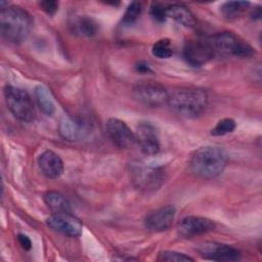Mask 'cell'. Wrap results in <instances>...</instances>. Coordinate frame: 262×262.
I'll use <instances>...</instances> for the list:
<instances>
[{
	"label": "cell",
	"mask_w": 262,
	"mask_h": 262,
	"mask_svg": "<svg viewBox=\"0 0 262 262\" xmlns=\"http://www.w3.org/2000/svg\"><path fill=\"white\" fill-rule=\"evenodd\" d=\"M227 154L218 146H201L191 156L189 166L191 172L205 179L219 176L227 166Z\"/></svg>",
	"instance_id": "6da1fadb"
},
{
	"label": "cell",
	"mask_w": 262,
	"mask_h": 262,
	"mask_svg": "<svg viewBox=\"0 0 262 262\" xmlns=\"http://www.w3.org/2000/svg\"><path fill=\"white\" fill-rule=\"evenodd\" d=\"M32 27L33 17L23 7L10 5L1 8L0 31L5 40L19 43L28 37Z\"/></svg>",
	"instance_id": "7a4b0ae2"
},
{
	"label": "cell",
	"mask_w": 262,
	"mask_h": 262,
	"mask_svg": "<svg viewBox=\"0 0 262 262\" xmlns=\"http://www.w3.org/2000/svg\"><path fill=\"white\" fill-rule=\"evenodd\" d=\"M136 143L140 150L146 156H155L160 151L159 132L150 122H141L135 132Z\"/></svg>",
	"instance_id": "30bf717a"
},
{
	"label": "cell",
	"mask_w": 262,
	"mask_h": 262,
	"mask_svg": "<svg viewBox=\"0 0 262 262\" xmlns=\"http://www.w3.org/2000/svg\"><path fill=\"white\" fill-rule=\"evenodd\" d=\"M135 69L138 73H142V74H148V73H151V69L149 67V64L143 60H140L136 63L135 66Z\"/></svg>",
	"instance_id": "f1b7e54d"
},
{
	"label": "cell",
	"mask_w": 262,
	"mask_h": 262,
	"mask_svg": "<svg viewBox=\"0 0 262 262\" xmlns=\"http://www.w3.org/2000/svg\"><path fill=\"white\" fill-rule=\"evenodd\" d=\"M235 122L231 118H224L220 120L216 126L211 130V135L213 136H223L228 133L233 132L235 129Z\"/></svg>",
	"instance_id": "cb8c5ba5"
},
{
	"label": "cell",
	"mask_w": 262,
	"mask_h": 262,
	"mask_svg": "<svg viewBox=\"0 0 262 262\" xmlns=\"http://www.w3.org/2000/svg\"><path fill=\"white\" fill-rule=\"evenodd\" d=\"M215 223L208 218L200 216H187L178 225V233L183 237H192L212 231Z\"/></svg>",
	"instance_id": "5bb4252c"
},
{
	"label": "cell",
	"mask_w": 262,
	"mask_h": 262,
	"mask_svg": "<svg viewBox=\"0 0 262 262\" xmlns=\"http://www.w3.org/2000/svg\"><path fill=\"white\" fill-rule=\"evenodd\" d=\"M44 202L52 213H71V205L64 195L57 191H47L44 194Z\"/></svg>",
	"instance_id": "d6986e66"
},
{
	"label": "cell",
	"mask_w": 262,
	"mask_h": 262,
	"mask_svg": "<svg viewBox=\"0 0 262 262\" xmlns=\"http://www.w3.org/2000/svg\"><path fill=\"white\" fill-rule=\"evenodd\" d=\"M46 224L52 230L71 237L80 236L83 230L82 222L72 213H52L46 219Z\"/></svg>",
	"instance_id": "9c48e42d"
},
{
	"label": "cell",
	"mask_w": 262,
	"mask_h": 262,
	"mask_svg": "<svg viewBox=\"0 0 262 262\" xmlns=\"http://www.w3.org/2000/svg\"><path fill=\"white\" fill-rule=\"evenodd\" d=\"M39 168L50 179H56L63 173L64 166L61 158L52 150L43 151L38 158Z\"/></svg>",
	"instance_id": "9a60e30c"
},
{
	"label": "cell",
	"mask_w": 262,
	"mask_h": 262,
	"mask_svg": "<svg viewBox=\"0 0 262 262\" xmlns=\"http://www.w3.org/2000/svg\"><path fill=\"white\" fill-rule=\"evenodd\" d=\"M72 32L81 37H93L99 31V24L89 15H77L70 21Z\"/></svg>",
	"instance_id": "e0dca14e"
},
{
	"label": "cell",
	"mask_w": 262,
	"mask_h": 262,
	"mask_svg": "<svg viewBox=\"0 0 262 262\" xmlns=\"http://www.w3.org/2000/svg\"><path fill=\"white\" fill-rule=\"evenodd\" d=\"M140 14H141V4L137 1H133L128 5L123 15L122 21L125 26H131L138 19Z\"/></svg>",
	"instance_id": "603a6c76"
},
{
	"label": "cell",
	"mask_w": 262,
	"mask_h": 262,
	"mask_svg": "<svg viewBox=\"0 0 262 262\" xmlns=\"http://www.w3.org/2000/svg\"><path fill=\"white\" fill-rule=\"evenodd\" d=\"M176 209L172 205L161 207L150 213L144 218V226L154 232H161L169 229L175 219Z\"/></svg>",
	"instance_id": "4fadbf2b"
},
{
	"label": "cell",
	"mask_w": 262,
	"mask_h": 262,
	"mask_svg": "<svg viewBox=\"0 0 262 262\" xmlns=\"http://www.w3.org/2000/svg\"><path fill=\"white\" fill-rule=\"evenodd\" d=\"M136 184L142 189H155L164 181V175L158 168H140L135 172Z\"/></svg>",
	"instance_id": "2e32d148"
},
{
	"label": "cell",
	"mask_w": 262,
	"mask_h": 262,
	"mask_svg": "<svg viewBox=\"0 0 262 262\" xmlns=\"http://www.w3.org/2000/svg\"><path fill=\"white\" fill-rule=\"evenodd\" d=\"M4 97L8 110L16 119L23 122L35 120L34 103L27 91L12 85H7L4 88Z\"/></svg>",
	"instance_id": "5b68a950"
},
{
	"label": "cell",
	"mask_w": 262,
	"mask_h": 262,
	"mask_svg": "<svg viewBox=\"0 0 262 262\" xmlns=\"http://www.w3.org/2000/svg\"><path fill=\"white\" fill-rule=\"evenodd\" d=\"M35 97L40 110L46 116H51L55 112V104L48 88L42 85H38L35 88Z\"/></svg>",
	"instance_id": "ffe728a7"
},
{
	"label": "cell",
	"mask_w": 262,
	"mask_h": 262,
	"mask_svg": "<svg viewBox=\"0 0 262 262\" xmlns=\"http://www.w3.org/2000/svg\"><path fill=\"white\" fill-rule=\"evenodd\" d=\"M150 15L152 18L159 23H163L167 18L166 7L161 3H154L150 7Z\"/></svg>",
	"instance_id": "484cf974"
},
{
	"label": "cell",
	"mask_w": 262,
	"mask_h": 262,
	"mask_svg": "<svg viewBox=\"0 0 262 262\" xmlns=\"http://www.w3.org/2000/svg\"><path fill=\"white\" fill-rule=\"evenodd\" d=\"M209 96L201 88H179L169 93L167 104L179 116L192 118L202 114L207 107Z\"/></svg>",
	"instance_id": "3957f363"
},
{
	"label": "cell",
	"mask_w": 262,
	"mask_h": 262,
	"mask_svg": "<svg viewBox=\"0 0 262 262\" xmlns=\"http://www.w3.org/2000/svg\"><path fill=\"white\" fill-rule=\"evenodd\" d=\"M157 260L161 262H186V261H193V258L183 253L166 250L159 253Z\"/></svg>",
	"instance_id": "d4e9b609"
},
{
	"label": "cell",
	"mask_w": 262,
	"mask_h": 262,
	"mask_svg": "<svg viewBox=\"0 0 262 262\" xmlns=\"http://www.w3.org/2000/svg\"><path fill=\"white\" fill-rule=\"evenodd\" d=\"M249 1H227L221 6V13L226 19H234L242 15L250 6Z\"/></svg>",
	"instance_id": "44dd1931"
},
{
	"label": "cell",
	"mask_w": 262,
	"mask_h": 262,
	"mask_svg": "<svg viewBox=\"0 0 262 262\" xmlns=\"http://www.w3.org/2000/svg\"><path fill=\"white\" fill-rule=\"evenodd\" d=\"M151 53L161 59L169 58L173 54V49L171 47V42L168 39H161L157 41L151 48Z\"/></svg>",
	"instance_id": "7402d4cb"
},
{
	"label": "cell",
	"mask_w": 262,
	"mask_h": 262,
	"mask_svg": "<svg viewBox=\"0 0 262 262\" xmlns=\"http://www.w3.org/2000/svg\"><path fill=\"white\" fill-rule=\"evenodd\" d=\"M199 252L201 256L208 260L213 261H224L231 262L237 261L241 259V252L229 245L220 244V243H205L199 248Z\"/></svg>",
	"instance_id": "7c38bea8"
},
{
	"label": "cell",
	"mask_w": 262,
	"mask_h": 262,
	"mask_svg": "<svg viewBox=\"0 0 262 262\" xmlns=\"http://www.w3.org/2000/svg\"><path fill=\"white\" fill-rule=\"evenodd\" d=\"M106 133L111 140L120 148H130L136 143L135 133L122 120L111 118L106 122Z\"/></svg>",
	"instance_id": "8fae6325"
},
{
	"label": "cell",
	"mask_w": 262,
	"mask_h": 262,
	"mask_svg": "<svg viewBox=\"0 0 262 262\" xmlns=\"http://www.w3.org/2000/svg\"><path fill=\"white\" fill-rule=\"evenodd\" d=\"M58 131L60 136L66 140L80 141L88 136L90 125L88 121L83 118L66 115L59 121Z\"/></svg>",
	"instance_id": "ba28073f"
},
{
	"label": "cell",
	"mask_w": 262,
	"mask_h": 262,
	"mask_svg": "<svg viewBox=\"0 0 262 262\" xmlns=\"http://www.w3.org/2000/svg\"><path fill=\"white\" fill-rule=\"evenodd\" d=\"M132 94L134 99L148 107H158L168 101L169 92L167 89L156 82H140L133 87Z\"/></svg>",
	"instance_id": "8992f818"
},
{
	"label": "cell",
	"mask_w": 262,
	"mask_h": 262,
	"mask_svg": "<svg viewBox=\"0 0 262 262\" xmlns=\"http://www.w3.org/2000/svg\"><path fill=\"white\" fill-rule=\"evenodd\" d=\"M167 17L173 18L178 24L191 28L195 25V18L189 8L182 4H172L166 7Z\"/></svg>",
	"instance_id": "ac0fdd59"
},
{
	"label": "cell",
	"mask_w": 262,
	"mask_h": 262,
	"mask_svg": "<svg viewBox=\"0 0 262 262\" xmlns=\"http://www.w3.org/2000/svg\"><path fill=\"white\" fill-rule=\"evenodd\" d=\"M39 5L45 13H47L48 15H53L58 10L59 3L53 0H45V1H41Z\"/></svg>",
	"instance_id": "4316f807"
},
{
	"label": "cell",
	"mask_w": 262,
	"mask_h": 262,
	"mask_svg": "<svg viewBox=\"0 0 262 262\" xmlns=\"http://www.w3.org/2000/svg\"><path fill=\"white\" fill-rule=\"evenodd\" d=\"M183 58L190 67L200 68L208 63L215 55L209 40L193 39L185 42L183 47Z\"/></svg>",
	"instance_id": "52a82bcc"
},
{
	"label": "cell",
	"mask_w": 262,
	"mask_h": 262,
	"mask_svg": "<svg viewBox=\"0 0 262 262\" xmlns=\"http://www.w3.org/2000/svg\"><path fill=\"white\" fill-rule=\"evenodd\" d=\"M215 52L222 56L248 57L255 53L254 48L231 32H221L209 39Z\"/></svg>",
	"instance_id": "277c9868"
},
{
	"label": "cell",
	"mask_w": 262,
	"mask_h": 262,
	"mask_svg": "<svg viewBox=\"0 0 262 262\" xmlns=\"http://www.w3.org/2000/svg\"><path fill=\"white\" fill-rule=\"evenodd\" d=\"M17 241H18L20 247H21L25 251L31 250V248H32V242H31V239H30V237H29L28 235H26V234H24V233H19V234L17 235Z\"/></svg>",
	"instance_id": "83f0119b"
}]
</instances>
